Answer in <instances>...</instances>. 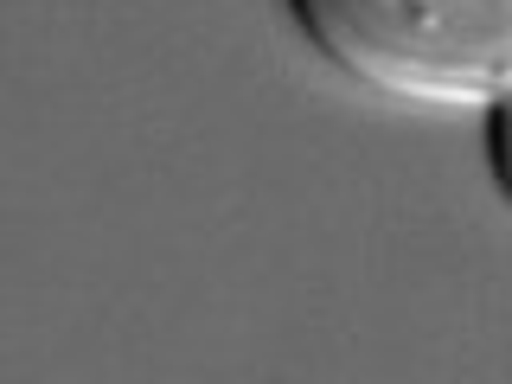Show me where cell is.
Returning <instances> with one entry per match:
<instances>
[{
    "label": "cell",
    "mask_w": 512,
    "mask_h": 384,
    "mask_svg": "<svg viewBox=\"0 0 512 384\" xmlns=\"http://www.w3.org/2000/svg\"><path fill=\"white\" fill-rule=\"evenodd\" d=\"M346 84L410 109H487L512 90V0H282Z\"/></svg>",
    "instance_id": "1"
},
{
    "label": "cell",
    "mask_w": 512,
    "mask_h": 384,
    "mask_svg": "<svg viewBox=\"0 0 512 384\" xmlns=\"http://www.w3.org/2000/svg\"><path fill=\"white\" fill-rule=\"evenodd\" d=\"M480 154H487V180L500 192V205L512 212V90H500L480 109Z\"/></svg>",
    "instance_id": "2"
}]
</instances>
